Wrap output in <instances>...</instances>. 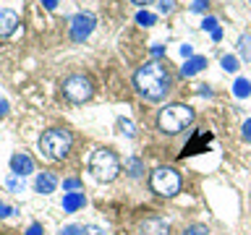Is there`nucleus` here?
Wrapping results in <instances>:
<instances>
[{"instance_id": "obj_22", "label": "nucleus", "mask_w": 251, "mask_h": 235, "mask_svg": "<svg viewBox=\"0 0 251 235\" xmlns=\"http://www.w3.org/2000/svg\"><path fill=\"white\" fill-rule=\"evenodd\" d=\"M118 128H121V133H123V136H128V139L136 133V131H133V123L126 120V118H121V120H118Z\"/></svg>"}, {"instance_id": "obj_4", "label": "nucleus", "mask_w": 251, "mask_h": 235, "mask_svg": "<svg viewBox=\"0 0 251 235\" xmlns=\"http://www.w3.org/2000/svg\"><path fill=\"white\" fill-rule=\"evenodd\" d=\"M89 172L100 180V183H110V180H115L118 172H121V160L115 157L113 149H105V146L94 149L92 160H89Z\"/></svg>"}, {"instance_id": "obj_6", "label": "nucleus", "mask_w": 251, "mask_h": 235, "mask_svg": "<svg viewBox=\"0 0 251 235\" xmlns=\"http://www.w3.org/2000/svg\"><path fill=\"white\" fill-rule=\"evenodd\" d=\"M63 97L71 99V102H86L94 94V86H92V78L89 76H81V73H76V76H68L66 81H63Z\"/></svg>"}, {"instance_id": "obj_15", "label": "nucleus", "mask_w": 251, "mask_h": 235, "mask_svg": "<svg viewBox=\"0 0 251 235\" xmlns=\"http://www.w3.org/2000/svg\"><path fill=\"white\" fill-rule=\"evenodd\" d=\"M204 31H209L212 34V39H215V42H220V39H223V29H220V24H217V19L215 16H209V19H204Z\"/></svg>"}, {"instance_id": "obj_18", "label": "nucleus", "mask_w": 251, "mask_h": 235, "mask_svg": "<svg viewBox=\"0 0 251 235\" xmlns=\"http://www.w3.org/2000/svg\"><path fill=\"white\" fill-rule=\"evenodd\" d=\"M238 52H241V58L251 60V34H243L238 39Z\"/></svg>"}, {"instance_id": "obj_14", "label": "nucleus", "mask_w": 251, "mask_h": 235, "mask_svg": "<svg viewBox=\"0 0 251 235\" xmlns=\"http://www.w3.org/2000/svg\"><path fill=\"white\" fill-rule=\"evenodd\" d=\"M201 68H207V58H201V55H194V58H188V60L183 63L180 73H183V76H196Z\"/></svg>"}, {"instance_id": "obj_31", "label": "nucleus", "mask_w": 251, "mask_h": 235, "mask_svg": "<svg viewBox=\"0 0 251 235\" xmlns=\"http://www.w3.org/2000/svg\"><path fill=\"white\" fill-rule=\"evenodd\" d=\"M180 55H183L186 60H188V58H194V47H191V45H183V47H180Z\"/></svg>"}, {"instance_id": "obj_19", "label": "nucleus", "mask_w": 251, "mask_h": 235, "mask_svg": "<svg viewBox=\"0 0 251 235\" xmlns=\"http://www.w3.org/2000/svg\"><path fill=\"white\" fill-rule=\"evenodd\" d=\"M223 68L227 70V73H235V70H238V58H235V55H223Z\"/></svg>"}, {"instance_id": "obj_33", "label": "nucleus", "mask_w": 251, "mask_h": 235, "mask_svg": "<svg viewBox=\"0 0 251 235\" xmlns=\"http://www.w3.org/2000/svg\"><path fill=\"white\" fill-rule=\"evenodd\" d=\"M162 52H165V50H162V45H152V55H154V58H160Z\"/></svg>"}, {"instance_id": "obj_29", "label": "nucleus", "mask_w": 251, "mask_h": 235, "mask_svg": "<svg viewBox=\"0 0 251 235\" xmlns=\"http://www.w3.org/2000/svg\"><path fill=\"white\" fill-rule=\"evenodd\" d=\"M173 8H176V0H160V11L162 13H170Z\"/></svg>"}, {"instance_id": "obj_5", "label": "nucleus", "mask_w": 251, "mask_h": 235, "mask_svg": "<svg viewBox=\"0 0 251 235\" xmlns=\"http://www.w3.org/2000/svg\"><path fill=\"white\" fill-rule=\"evenodd\" d=\"M149 186H152L154 193L160 196H176L180 191V175L173 167H157L152 175H149Z\"/></svg>"}, {"instance_id": "obj_24", "label": "nucleus", "mask_w": 251, "mask_h": 235, "mask_svg": "<svg viewBox=\"0 0 251 235\" xmlns=\"http://www.w3.org/2000/svg\"><path fill=\"white\" fill-rule=\"evenodd\" d=\"M63 188H66V191H78V188H81V180L68 178V180H63Z\"/></svg>"}, {"instance_id": "obj_34", "label": "nucleus", "mask_w": 251, "mask_h": 235, "mask_svg": "<svg viewBox=\"0 0 251 235\" xmlns=\"http://www.w3.org/2000/svg\"><path fill=\"white\" fill-rule=\"evenodd\" d=\"M3 115H8V102L0 99V118H3Z\"/></svg>"}, {"instance_id": "obj_12", "label": "nucleus", "mask_w": 251, "mask_h": 235, "mask_svg": "<svg viewBox=\"0 0 251 235\" xmlns=\"http://www.w3.org/2000/svg\"><path fill=\"white\" fill-rule=\"evenodd\" d=\"M204 144H212V133H207V131L196 133V139H194V141H188V144H186V149H183V154H180V157H188V154H199L201 149H204Z\"/></svg>"}, {"instance_id": "obj_30", "label": "nucleus", "mask_w": 251, "mask_h": 235, "mask_svg": "<svg viewBox=\"0 0 251 235\" xmlns=\"http://www.w3.org/2000/svg\"><path fill=\"white\" fill-rule=\"evenodd\" d=\"M26 235H45V227L39 225V222H34V225H29V230H26Z\"/></svg>"}, {"instance_id": "obj_7", "label": "nucleus", "mask_w": 251, "mask_h": 235, "mask_svg": "<svg viewBox=\"0 0 251 235\" xmlns=\"http://www.w3.org/2000/svg\"><path fill=\"white\" fill-rule=\"evenodd\" d=\"M94 26H97L94 13H76L74 19H71V39H74V42H84V39H89Z\"/></svg>"}, {"instance_id": "obj_2", "label": "nucleus", "mask_w": 251, "mask_h": 235, "mask_svg": "<svg viewBox=\"0 0 251 235\" xmlns=\"http://www.w3.org/2000/svg\"><path fill=\"white\" fill-rule=\"evenodd\" d=\"M157 123H160V131L162 133H170V136H176V133L186 131L188 125L194 123V110L188 105H168L160 110V118H157Z\"/></svg>"}, {"instance_id": "obj_8", "label": "nucleus", "mask_w": 251, "mask_h": 235, "mask_svg": "<svg viewBox=\"0 0 251 235\" xmlns=\"http://www.w3.org/2000/svg\"><path fill=\"white\" fill-rule=\"evenodd\" d=\"M141 235H170V222L165 217H147L139 225Z\"/></svg>"}, {"instance_id": "obj_25", "label": "nucleus", "mask_w": 251, "mask_h": 235, "mask_svg": "<svg viewBox=\"0 0 251 235\" xmlns=\"http://www.w3.org/2000/svg\"><path fill=\"white\" fill-rule=\"evenodd\" d=\"M60 235H84V227H78V225H68V227H63Z\"/></svg>"}, {"instance_id": "obj_9", "label": "nucleus", "mask_w": 251, "mask_h": 235, "mask_svg": "<svg viewBox=\"0 0 251 235\" xmlns=\"http://www.w3.org/2000/svg\"><path fill=\"white\" fill-rule=\"evenodd\" d=\"M19 26V13L11 8H0V37H11Z\"/></svg>"}, {"instance_id": "obj_17", "label": "nucleus", "mask_w": 251, "mask_h": 235, "mask_svg": "<svg viewBox=\"0 0 251 235\" xmlns=\"http://www.w3.org/2000/svg\"><path fill=\"white\" fill-rule=\"evenodd\" d=\"M233 94H235V97H249V94H251V84L246 81V78H238V81H235L233 84Z\"/></svg>"}, {"instance_id": "obj_27", "label": "nucleus", "mask_w": 251, "mask_h": 235, "mask_svg": "<svg viewBox=\"0 0 251 235\" xmlns=\"http://www.w3.org/2000/svg\"><path fill=\"white\" fill-rule=\"evenodd\" d=\"M84 235H105V230H102V227H97V225H86V227H84Z\"/></svg>"}, {"instance_id": "obj_16", "label": "nucleus", "mask_w": 251, "mask_h": 235, "mask_svg": "<svg viewBox=\"0 0 251 235\" xmlns=\"http://www.w3.org/2000/svg\"><path fill=\"white\" fill-rule=\"evenodd\" d=\"M5 186L11 188L13 193H24V188H26V183H24V175H16V172H11V175H8Z\"/></svg>"}, {"instance_id": "obj_3", "label": "nucleus", "mask_w": 251, "mask_h": 235, "mask_svg": "<svg viewBox=\"0 0 251 235\" xmlns=\"http://www.w3.org/2000/svg\"><path fill=\"white\" fill-rule=\"evenodd\" d=\"M71 146H74V136H71V131H66V128H47L42 133V139H39L42 154L50 157V160H55V162L66 160Z\"/></svg>"}, {"instance_id": "obj_11", "label": "nucleus", "mask_w": 251, "mask_h": 235, "mask_svg": "<svg viewBox=\"0 0 251 235\" xmlns=\"http://www.w3.org/2000/svg\"><path fill=\"white\" fill-rule=\"evenodd\" d=\"M34 188H37V193L47 196V193H52L55 188H58V178H55L52 172H39L37 180H34Z\"/></svg>"}, {"instance_id": "obj_1", "label": "nucleus", "mask_w": 251, "mask_h": 235, "mask_svg": "<svg viewBox=\"0 0 251 235\" xmlns=\"http://www.w3.org/2000/svg\"><path fill=\"white\" fill-rule=\"evenodd\" d=\"M133 84H136L141 97L160 102L165 94L170 92V73L165 66H160V63H144V66L133 73Z\"/></svg>"}, {"instance_id": "obj_32", "label": "nucleus", "mask_w": 251, "mask_h": 235, "mask_svg": "<svg viewBox=\"0 0 251 235\" xmlns=\"http://www.w3.org/2000/svg\"><path fill=\"white\" fill-rule=\"evenodd\" d=\"M42 5L47 11H55V8H58V0H42Z\"/></svg>"}, {"instance_id": "obj_10", "label": "nucleus", "mask_w": 251, "mask_h": 235, "mask_svg": "<svg viewBox=\"0 0 251 235\" xmlns=\"http://www.w3.org/2000/svg\"><path fill=\"white\" fill-rule=\"evenodd\" d=\"M11 170L16 172V175H29V172H34V162H31V157L29 154H13L11 157Z\"/></svg>"}, {"instance_id": "obj_36", "label": "nucleus", "mask_w": 251, "mask_h": 235, "mask_svg": "<svg viewBox=\"0 0 251 235\" xmlns=\"http://www.w3.org/2000/svg\"><path fill=\"white\" fill-rule=\"evenodd\" d=\"M0 207H3V204H0Z\"/></svg>"}, {"instance_id": "obj_23", "label": "nucleus", "mask_w": 251, "mask_h": 235, "mask_svg": "<svg viewBox=\"0 0 251 235\" xmlns=\"http://www.w3.org/2000/svg\"><path fill=\"white\" fill-rule=\"evenodd\" d=\"M183 235H209V230H207V225H191V227H186Z\"/></svg>"}, {"instance_id": "obj_26", "label": "nucleus", "mask_w": 251, "mask_h": 235, "mask_svg": "<svg viewBox=\"0 0 251 235\" xmlns=\"http://www.w3.org/2000/svg\"><path fill=\"white\" fill-rule=\"evenodd\" d=\"M207 5H209V0H194L191 11H194V13H201V11H207Z\"/></svg>"}, {"instance_id": "obj_20", "label": "nucleus", "mask_w": 251, "mask_h": 235, "mask_svg": "<svg viewBox=\"0 0 251 235\" xmlns=\"http://www.w3.org/2000/svg\"><path fill=\"white\" fill-rule=\"evenodd\" d=\"M126 170H128L131 178H139L141 172H144V164H141L139 160H128V162H126Z\"/></svg>"}, {"instance_id": "obj_28", "label": "nucleus", "mask_w": 251, "mask_h": 235, "mask_svg": "<svg viewBox=\"0 0 251 235\" xmlns=\"http://www.w3.org/2000/svg\"><path fill=\"white\" fill-rule=\"evenodd\" d=\"M241 136H243V141H251V118L246 123H243V128H241Z\"/></svg>"}, {"instance_id": "obj_21", "label": "nucleus", "mask_w": 251, "mask_h": 235, "mask_svg": "<svg viewBox=\"0 0 251 235\" xmlns=\"http://www.w3.org/2000/svg\"><path fill=\"white\" fill-rule=\"evenodd\" d=\"M157 19H154V13H147V11H139L136 13V24L139 26H152Z\"/></svg>"}, {"instance_id": "obj_13", "label": "nucleus", "mask_w": 251, "mask_h": 235, "mask_svg": "<svg viewBox=\"0 0 251 235\" xmlns=\"http://www.w3.org/2000/svg\"><path fill=\"white\" fill-rule=\"evenodd\" d=\"M84 204H86V199H84L81 191H71V193L63 196V209L66 212H78Z\"/></svg>"}, {"instance_id": "obj_35", "label": "nucleus", "mask_w": 251, "mask_h": 235, "mask_svg": "<svg viewBox=\"0 0 251 235\" xmlns=\"http://www.w3.org/2000/svg\"><path fill=\"white\" fill-rule=\"evenodd\" d=\"M133 3H136V5H149L152 0H133Z\"/></svg>"}]
</instances>
